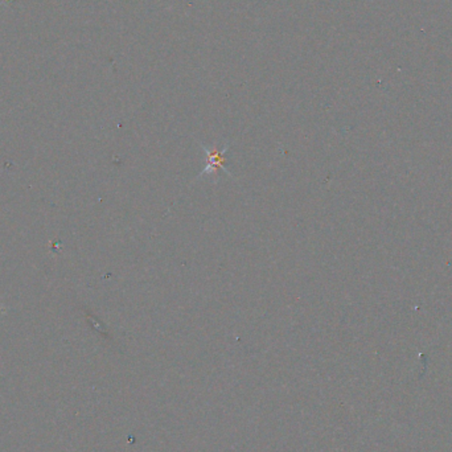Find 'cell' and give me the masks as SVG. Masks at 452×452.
<instances>
[{
    "instance_id": "6da1fadb",
    "label": "cell",
    "mask_w": 452,
    "mask_h": 452,
    "mask_svg": "<svg viewBox=\"0 0 452 452\" xmlns=\"http://www.w3.org/2000/svg\"><path fill=\"white\" fill-rule=\"evenodd\" d=\"M201 147H202V151H204V154L207 157V161H205V167L201 171L199 178H202V176L209 175V173H216L220 169L225 171L228 175H231V172L226 169V166H225V163H226L225 157H226L229 145H225L221 151L217 147H213L209 149V148L205 147L202 145H201Z\"/></svg>"
}]
</instances>
